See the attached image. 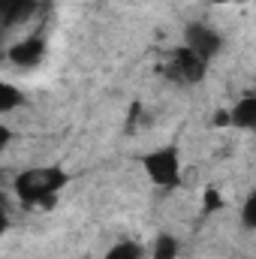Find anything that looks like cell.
<instances>
[{"mask_svg":"<svg viewBox=\"0 0 256 259\" xmlns=\"http://www.w3.org/2000/svg\"><path fill=\"white\" fill-rule=\"evenodd\" d=\"M69 175L64 166H30L15 175L12 190L24 205H52L66 187Z\"/></svg>","mask_w":256,"mask_h":259,"instance_id":"obj_1","label":"cell"},{"mask_svg":"<svg viewBox=\"0 0 256 259\" xmlns=\"http://www.w3.org/2000/svg\"><path fill=\"white\" fill-rule=\"evenodd\" d=\"M142 172L145 178L160 187V190H175L181 184V169H184V160H181V148L178 145H157L151 148L142 160Z\"/></svg>","mask_w":256,"mask_h":259,"instance_id":"obj_2","label":"cell"},{"mask_svg":"<svg viewBox=\"0 0 256 259\" xmlns=\"http://www.w3.org/2000/svg\"><path fill=\"white\" fill-rule=\"evenodd\" d=\"M184 49H190L196 58H202L208 64V61H214L223 52V36L211 24L193 21V24H187V30H184Z\"/></svg>","mask_w":256,"mask_h":259,"instance_id":"obj_3","label":"cell"},{"mask_svg":"<svg viewBox=\"0 0 256 259\" xmlns=\"http://www.w3.org/2000/svg\"><path fill=\"white\" fill-rule=\"evenodd\" d=\"M205 72H208V64L202 58H196L190 49H184V46L178 52H172V58L166 64V75L172 81H178V84H199L205 78Z\"/></svg>","mask_w":256,"mask_h":259,"instance_id":"obj_4","label":"cell"},{"mask_svg":"<svg viewBox=\"0 0 256 259\" xmlns=\"http://www.w3.org/2000/svg\"><path fill=\"white\" fill-rule=\"evenodd\" d=\"M46 55V42L39 36H27V39H18L12 49H9V61L15 66H33L42 61Z\"/></svg>","mask_w":256,"mask_h":259,"instance_id":"obj_5","label":"cell"},{"mask_svg":"<svg viewBox=\"0 0 256 259\" xmlns=\"http://www.w3.org/2000/svg\"><path fill=\"white\" fill-rule=\"evenodd\" d=\"M33 6H36V0H0V30L21 24L33 12Z\"/></svg>","mask_w":256,"mask_h":259,"instance_id":"obj_6","label":"cell"},{"mask_svg":"<svg viewBox=\"0 0 256 259\" xmlns=\"http://www.w3.org/2000/svg\"><path fill=\"white\" fill-rule=\"evenodd\" d=\"M226 118H229V127L235 130H253L256 127V97H241L229 112H226Z\"/></svg>","mask_w":256,"mask_h":259,"instance_id":"obj_7","label":"cell"},{"mask_svg":"<svg viewBox=\"0 0 256 259\" xmlns=\"http://www.w3.org/2000/svg\"><path fill=\"white\" fill-rule=\"evenodd\" d=\"M178 256H181L178 238L169 235V232H160L154 238V244H151V259H178Z\"/></svg>","mask_w":256,"mask_h":259,"instance_id":"obj_8","label":"cell"},{"mask_svg":"<svg viewBox=\"0 0 256 259\" xmlns=\"http://www.w3.org/2000/svg\"><path fill=\"white\" fill-rule=\"evenodd\" d=\"M21 103H24V94H21V88H15L12 81H0V115H6V112H15Z\"/></svg>","mask_w":256,"mask_h":259,"instance_id":"obj_9","label":"cell"},{"mask_svg":"<svg viewBox=\"0 0 256 259\" xmlns=\"http://www.w3.org/2000/svg\"><path fill=\"white\" fill-rule=\"evenodd\" d=\"M103 259H142V247L136 241H118L106 250Z\"/></svg>","mask_w":256,"mask_h":259,"instance_id":"obj_10","label":"cell"},{"mask_svg":"<svg viewBox=\"0 0 256 259\" xmlns=\"http://www.w3.org/2000/svg\"><path fill=\"white\" fill-rule=\"evenodd\" d=\"M241 220H244V226H247V229H253V226H256V196H247L244 211H241Z\"/></svg>","mask_w":256,"mask_h":259,"instance_id":"obj_11","label":"cell"},{"mask_svg":"<svg viewBox=\"0 0 256 259\" xmlns=\"http://www.w3.org/2000/svg\"><path fill=\"white\" fill-rule=\"evenodd\" d=\"M223 202H220V193H214V190H205V208L208 211H214V208H220Z\"/></svg>","mask_w":256,"mask_h":259,"instance_id":"obj_12","label":"cell"},{"mask_svg":"<svg viewBox=\"0 0 256 259\" xmlns=\"http://www.w3.org/2000/svg\"><path fill=\"white\" fill-rule=\"evenodd\" d=\"M9 232V214H6V208L0 205V238Z\"/></svg>","mask_w":256,"mask_h":259,"instance_id":"obj_13","label":"cell"},{"mask_svg":"<svg viewBox=\"0 0 256 259\" xmlns=\"http://www.w3.org/2000/svg\"><path fill=\"white\" fill-rule=\"evenodd\" d=\"M9 142H12V130H9V127H3V124H0V151H3V148H6Z\"/></svg>","mask_w":256,"mask_h":259,"instance_id":"obj_14","label":"cell"},{"mask_svg":"<svg viewBox=\"0 0 256 259\" xmlns=\"http://www.w3.org/2000/svg\"><path fill=\"white\" fill-rule=\"evenodd\" d=\"M214 6H238V3H250V0H208Z\"/></svg>","mask_w":256,"mask_h":259,"instance_id":"obj_15","label":"cell"}]
</instances>
